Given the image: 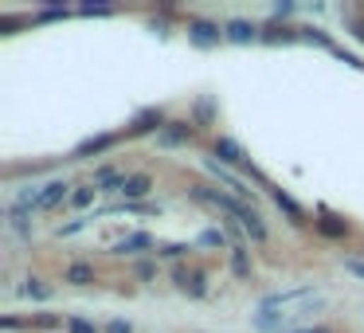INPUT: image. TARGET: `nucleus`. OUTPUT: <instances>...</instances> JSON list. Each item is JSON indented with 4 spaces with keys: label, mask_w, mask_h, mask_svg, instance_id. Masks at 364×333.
Listing matches in <instances>:
<instances>
[{
    "label": "nucleus",
    "mask_w": 364,
    "mask_h": 333,
    "mask_svg": "<svg viewBox=\"0 0 364 333\" xmlns=\"http://www.w3.org/2000/svg\"><path fill=\"white\" fill-rule=\"evenodd\" d=\"M192 197L200 200V204H212V208H220V212H228V216H235L239 220V228H243L251 216H259L254 208H247V204H239L235 197H223V192H216V188H204V185H196L192 188Z\"/></svg>",
    "instance_id": "nucleus-1"
},
{
    "label": "nucleus",
    "mask_w": 364,
    "mask_h": 333,
    "mask_svg": "<svg viewBox=\"0 0 364 333\" xmlns=\"http://www.w3.org/2000/svg\"><path fill=\"white\" fill-rule=\"evenodd\" d=\"M126 180H129V173H126V169L102 165V169H94V180H90V185L98 188V192H122V188H126Z\"/></svg>",
    "instance_id": "nucleus-2"
},
{
    "label": "nucleus",
    "mask_w": 364,
    "mask_h": 333,
    "mask_svg": "<svg viewBox=\"0 0 364 333\" xmlns=\"http://www.w3.org/2000/svg\"><path fill=\"white\" fill-rule=\"evenodd\" d=\"M172 282H177L184 294H192V298H204V294H208L204 271H192V267H177V271H172Z\"/></svg>",
    "instance_id": "nucleus-3"
},
{
    "label": "nucleus",
    "mask_w": 364,
    "mask_h": 333,
    "mask_svg": "<svg viewBox=\"0 0 364 333\" xmlns=\"http://www.w3.org/2000/svg\"><path fill=\"white\" fill-rule=\"evenodd\" d=\"M188 35H192V43H200V47H212V43H220L223 28L212 24V20H188Z\"/></svg>",
    "instance_id": "nucleus-4"
},
{
    "label": "nucleus",
    "mask_w": 364,
    "mask_h": 333,
    "mask_svg": "<svg viewBox=\"0 0 364 333\" xmlns=\"http://www.w3.org/2000/svg\"><path fill=\"white\" fill-rule=\"evenodd\" d=\"M157 243H153V235L149 231H134V235H126V240H118L114 243V255H137V251H153Z\"/></svg>",
    "instance_id": "nucleus-5"
},
{
    "label": "nucleus",
    "mask_w": 364,
    "mask_h": 333,
    "mask_svg": "<svg viewBox=\"0 0 364 333\" xmlns=\"http://www.w3.org/2000/svg\"><path fill=\"white\" fill-rule=\"evenodd\" d=\"M59 200H67V185H63V180H51V185H43V188H40L35 212H43V208H55Z\"/></svg>",
    "instance_id": "nucleus-6"
},
{
    "label": "nucleus",
    "mask_w": 364,
    "mask_h": 333,
    "mask_svg": "<svg viewBox=\"0 0 364 333\" xmlns=\"http://www.w3.org/2000/svg\"><path fill=\"white\" fill-rule=\"evenodd\" d=\"M223 35H228L231 43H251L254 35H259V28L247 24V20H231V24H223Z\"/></svg>",
    "instance_id": "nucleus-7"
},
{
    "label": "nucleus",
    "mask_w": 364,
    "mask_h": 333,
    "mask_svg": "<svg viewBox=\"0 0 364 333\" xmlns=\"http://www.w3.org/2000/svg\"><path fill=\"white\" fill-rule=\"evenodd\" d=\"M153 188V177L149 173H129V180H126V188H122V197H129V200H141L145 192Z\"/></svg>",
    "instance_id": "nucleus-8"
},
{
    "label": "nucleus",
    "mask_w": 364,
    "mask_h": 333,
    "mask_svg": "<svg viewBox=\"0 0 364 333\" xmlns=\"http://www.w3.org/2000/svg\"><path fill=\"white\" fill-rule=\"evenodd\" d=\"M63 282H71V286H90V282H94V267L90 263H67Z\"/></svg>",
    "instance_id": "nucleus-9"
},
{
    "label": "nucleus",
    "mask_w": 364,
    "mask_h": 333,
    "mask_svg": "<svg viewBox=\"0 0 364 333\" xmlns=\"http://www.w3.org/2000/svg\"><path fill=\"white\" fill-rule=\"evenodd\" d=\"M161 122H165L161 110H141L134 118V126H129V134H153V129H161Z\"/></svg>",
    "instance_id": "nucleus-10"
},
{
    "label": "nucleus",
    "mask_w": 364,
    "mask_h": 333,
    "mask_svg": "<svg viewBox=\"0 0 364 333\" xmlns=\"http://www.w3.org/2000/svg\"><path fill=\"white\" fill-rule=\"evenodd\" d=\"M314 223H317L322 235H329V240H345V235H348V223L337 220V216H329V212H322V220H314Z\"/></svg>",
    "instance_id": "nucleus-11"
},
{
    "label": "nucleus",
    "mask_w": 364,
    "mask_h": 333,
    "mask_svg": "<svg viewBox=\"0 0 364 333\" xmlns=\"http://www.w3.org/2000/svg\"><path fill=\"white\" fill-rule=\"evenodd\" d=\"M188 137H192V129H188L184 122H169V126L161 129V137H157V141H161V146H184Z\"/></svg>",
    "instance_id": "nucleus-12"
},
{
    "label": "nucleus",
    "mask_w": 364,
    "mask_h": 333,
    "mask_svg": "<svg viewBox=\"0 0 364 333\" xmlns=\"http://www.w3.org/2000/svg\"><path fill=\"white\" fill-rule=\"evenodd\" d=\"M216 153H220V161H228V165H247L243 149H239L231 137H216Z\"/></svg>",
    "instance_id": "nucleus-13"
},
{
    "label": "nucleus",
    "mask_w": 364,
    "mask_h": 333,
    "mask_svg": "<svg viewBox=\"0 0 364 333\" xmlns=\"http://www.w3.org/2000/svg\"><path fill=\"white\" fill-rule=\"evenodd\" d=\"M208 169H212V173H216V177H220V180H223V185H228V188H231V192H235V197H251V188H247V185H243V180H239V177H231V173H228V169H223V165H216V161H208Z\"/></svg>",
    "instance_id": "nucleus-14"
},
{
    "label": "nucleus",
    "mask_w": 364,
    "mask_h": 333,
    "mask_svg": "<svg viewBox=\"0 0 364 333\" xmlns=\"http://www.w3.org/2000/svg\"><path fill=\"white\" fill-rule=\"evenodd\" d=\"M118 137L114 134H102V137H90V141H83V146L75 149V157H90V153H102V149H110Z\"/></svg>",
    "instance_id": "nucleus-15"
},
{
    "label": "nucleus",
    "mask_w": 364,
    "mask_h": 333,
    "mask_svg": "<svg viewBox=\"0 0 364 333\" xmlns=\"http://www.w3.org/2000/svg\"><path fill=\"white\" fill-rule=\"evenodd\" d=\"M274 204H278V208H282V212H286L294 223H305V212H302V208H298L294 200L286 197V192H282V188H274Z\"/></svg>",
    "instance_id": "nucleus-16"
},
{
    "label": "nucleus",
    "mask_w": 364,
    "mask_h": 333,
    "mask_svg": "<svg viewBox=\"0 0 364 333\" xmlns=\"http://www.w3.org/2000/svg\"><path fill=\"white\" fill-rule=\"evenodd\" d=\"M254 325H259L263 333H274V329H282V325H286V314H271V310H263V314L254 317Z\"/></svg>",
    "instance_id": "nucleus-17"
},
{
    "label": "nucleus",
    "mask_w": 364,
    "mask_h": 333,
    "mask_svg": "<svg viewBox=\"0 0 364 333\" xmlns=\"http://www.w3.org/2000/svg\"><path fill=\"white\" fill-rule=\"evenodd\" d=\"M20 294H24V298H35V302H43L51 294V286H43L40 279H28V286H20Z\"/></svg>",
    "instance_id": "nucleus-18"
},
{
    "label": "nucleus",
    "mask_w": 364,
    "mask_h": 333,
    "mask_svg": "<svg viewBox=\"0 0 364 333\" xmlns=\"http://www.w3.org/2000/svg\"><path fill=\"white\" fill-rule=\"evenodd\" d=\"M231 271L239 274V279H251V263H247V251L235 247V255H231Z\"/></svg>",
    "instance_id": "nucleus-19"
},
{
    "label": "nucleus",
    "mask_w": 364,
    "mask_h": 333,
    "mask_svg": "<svg viewBox=\"0 0 364 333\" xmlns=\"http://www.w3.org/2000/svg\"><path fill=\"white\" fill-rule=\"evenodd\" d=\"M94 192H98L94 185H83V188H75V192H71V204H75V208H86V204L94 200Z\"/></svg>",
    "instance_id": "nucleus-20"
},
{
    "label": "nucleus",
    "mask_w": 364,
    "mask_h": 333,
    "mask_svg": "<svg viewBox=\"0 0 364 333\" xmlns=\"http://www.w3.org/2000/svg\"><path fill=\"white\" fill-rule=\"evenodd\" d=\"M67 329H71V333H98V325L86 322V317H78V314H71V317H67Z\"/></svg>",
    "instance_id": "nucleus-21"
},
{
    "label": "nucleus",
    "mask_w": 364,
    "mask_h": 333,
    "mask_svg": "<svg viewBox=\"0 0 364 333\" xmlns=\"http://www.w3.org/2000/svg\"><path fill=\"white\" fill-rule=\"evenodd\" d=\"M200 243H204V247H223V243H228V235H223V231H216V228H208L200 235Z\"/></svg>",
    "instance_id": "nucleus-22"
},
{
    "label": "nucleus",
    "mask_w": 364,
    "mask_h": 333,
    "mask_svg": "<svg viewBox=\"0 0 364 333\" xmlns=\"http://www.w3.org/2000/svg\"><path fill=\"white\" fill-rule=\"evenodd\" d=\"M157 255H165V259H180V255H188V247H184V243H165V247H157Z\"/></svg>",
    "instance_id": "nucleus-23"
},
{
    "label": "nucleus",
    "mask_w": 364,
    "mask_h": 333,
    "mask_svg": "<svg viewBox=\"0 0 364 333\" xmlns=\"http://www.w3.org/2000/svg\"><path fill=\"white\" fill-rule=\"evenodd\" d=\"M137 279H145V282H149V279H157V267H153L149 259H145V263H137Z\"/></svg>",
    "instance_id": "nucleus-24"
},
{
    "label": "nucleus",
    "mask_w": 364,
    "mask_h": 333,
    "mask_svg": "<svg viewBox=\"0 0 364 333\" xmlns=\"http://www.w3.org/2000/svg\"><path fill=\"white\" fill-rule=\"evenodd\" d=\"M345 271H348V274H356V279H364V259H348Z\"/></svg>",
    "instance_id": "nucleus-25"
},
{
    "label": "nucleus",
    "mask_w": 364,
    "mask_h": 333,
    "mask_svg": "<svg viewBox=\"0 0 364 333\" xmlns=\"http://www.w3.org/2000/svg\"><path fill=\"white\" fill-rule=\"evenodd\" d=\"M63 16H67V12H63V8H43L40 16H35V20H63Z\"/></svg>",
    "instance_id": "nucleus-26"
},
{
    "label": "nucleus",
    "mask_w": 364,
    "mask_h": 333,
    "mask_svg": "<svg viewBox=\"0 0 364 333\" xmlns=\"http://www.w3.org/2000/svg\"><path fill=\"white\" fill-rule=\"evenodd\" d=\"M106 333H134V329H129V322H122V317H118V322L106 325Z\"/></svg>",
    "instance_id": "nucleus-27"
},
{
    "label": "nucleus",
    "mask_w": 364,
    "mask_h": 333,
    "mask_svg": "<svg viewBox=\"0 0 364 333\" xmlns=\"http://www.w3.org/2000/svg\"><path fill=\"white\" fill-rule=\"evenodd\" d=\"M356 28V35H360V40H364V24H353Z\"/></svg>",
    "instance_id": "nucleus-28"
},
{
    "label": "nucleus",
    "mask_w": 364,
    "mask_h": 333,
    "mask_svg": "<svg viewBox=\"0 0 364 333\" xmlns=\"http://www.w3.org/2000/svg\"><path fill=\"white\" fill-rule=\"evenodd\" d=\"M314 333H329V329H314Z\"/></svg>",
    "instance_id": "nucleus-29"
},
{
    "label": "nucleus",
    "mask_w": 364,
    "mask_h": 333,
    "mask_svg": "<svg viewBox=\"0 0 364 333\" xmlns=\"http://www.w3.org/2000/svg\"><path fill=\"white\" fill-rule=\"evenodd\" d=\"M302 333H314V329H302Z\"/></svg>",
    "instance_id": "nucleus-30"
}]
</instances>
